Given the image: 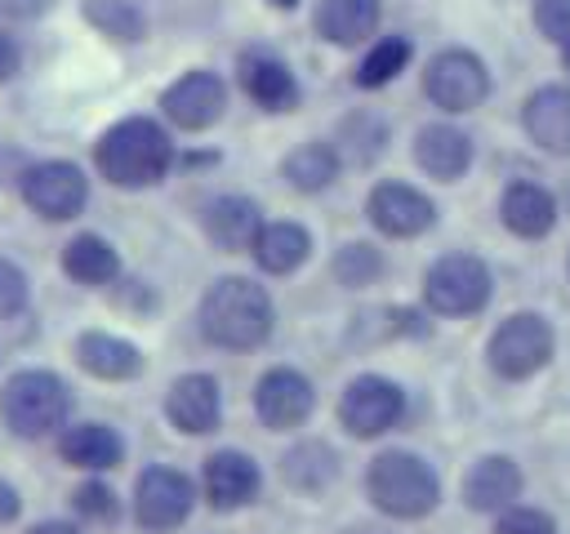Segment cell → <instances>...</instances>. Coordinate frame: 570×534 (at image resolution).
I'll return each instance as SVG.
<instances>
[{"instance_id": "6da1fadb", "label": "cell", "mask_w": 570, "mask_h": 534, "mask_svg": "<svg viewBox=\"0 0 570 534\" xmlns=\"http://www.w3.org/2000/svg\"><path fill=\"white\" fill-rule=\"evenodd\" d=\"M272 320H276V307L267 289L245 276H223L200 298V334L227 352H249L267 343Z\"/></svg>"}, {"instance_id": "7a4b0ae2", "label": "cell", "mask_w": 570, "mask_h": 534, "mask_svg": "<svg viewBox=\"0 0 570 534\" xmlns=\"http://www.w3.org/2000/svg\"><path fill=\"white\" fill-rule=\"evenodd\" d=\"M94 165H98V174H102L107 182H116V187H129V191H134V187H151V182H160V178L169 174V165H174V142H169V134H165L156 120L129 116V120L111 125V129L98 138Z\"/></svg>"}, {"instance_id": "3957f363", "label": "cell", "mask_w": 570, "mask_h": 534, "mask_svg": "<svg viewBox=\"0 0 570 534\" xmlns=\"http://www.w3.org/2000/svg\"><path fill=\"white\" fill-rule=\"evenodd\" d=\"M365 490H370V503L383 516H396V521H419L441 498V481H436L432 463L410 454V449L379 454L365 472Z\"/></svg>"}, {"instance_id": "277c9868", "label": "cell", "mask_w": 570, "mask_h": 534, "mask_svg": "<svg viewBox=\"0 0 570 534\" xmlns=\"http://www.w3.org/2000/svg\"><path fill=\"white\" fill-rule=\"evenodd\" d=\"M67 414H71V392L49 369H22L0 392V418L13 436H27V441L45 436V432L62 427Z\"/></svg>"}, {"instance_id": "5b68a950", "label": "cell", "mask_w": 570, "mask_h": 534, "mask_svg": "<svg viewBox=\"0 0 570 534\" xmlns=\"http://www.w3.org/2000/svg\"><path fill=\"white\" fill-rule=\"evenodd\" d=\"M552 347H557V338H552V325H548L543 316H534V312H512V316L499 320V329L490 334L485 360H490V369H494L499 378L521 383V378L539 374V369L552 360Z\"/></svg>"}, {"instance_id": "8992f818", "label": "cell", "mask_w": 570, "mask_h": 534, "mask_svg": "<svg viewBox=\"0 0 570 534\" xmlns=\"http://www.w3.org/2000/svg\"><path fill=\"white\" fill-rule=\"evenodd\" d=\"M490 267L476 258V254H445L428 267L423 276V303L436 312V316H476L485 303H490Z\"/></svg>"}, {"instance_id": "52a82bcc", "label": "cell", "mask_w": 570, "mask_h": 534, "mask_svg": "<svg viewBox=\"0 0 570 534\" xmlns=\"http://www.w3.org/2000/svg\"><path fill=\"white\" fill-rule=\"evenodd\" d=\"M423 93H428L441 111L459 116V111H472V107L485 102V93H490V71H485V62H481L476 53H468V49H441V53L428 62V71H423Z\"/></svg>"}, {"instance_id": "ba28073f", "label": "cell", "mask_w": 570, "mask_h": 534, "mask_svg": "<svg viewBox=\"0 0 570 534\" xmlns=\"http://www.w3.org/2000/svg\"><path fill=\"white\" fill-rule=\"evenodd\" d=\"M401 409H405V392L383 374H361L338 396V423L361 441L383 436L387 427H396Z\"/></svg>"}, {"instance_id": "9c48e42d", "label": "cell", "mask_w": 570, "mask_h": 534, "mask_svg": "<svg viewBox=\"0 0 570 534\" xmlns=\"http://www.w3.org/2000/svg\"><path fill=\"white\" fill-rule=\"evenodd\" d=\"M191 503H196V490L183 472L174 467H147L134 485V516L142 530L151 534H165V530H178L187 516H191Z\"/></svg>"}, {"instance_id": "30bf717a", "label": "cell", "mask_w": 570, "mask_h": 534, "mask_svg": "<svg viewBox=\"0 0 570 534\" xmlns=\"http://www.w3.org/2000/svg\"><path fill=\"white\" fill-rule=\"evenodd\" d=\"M22 200L40 214V218H76L89 200V178L67 165V160H45V165H31L22 174Z\"/></svg>"}, {"instance_id": "8fae6325", "label": "cell", "mask_w": 570, "mask_h": 534, "mask_svg": "<svg viewBox=\"0 0 570 534\" xmlns=\"http://www.w3.org/2000/svg\"><path fill=\"white\" fill-rule=\"evenodd\" d=\"M312 405H316V392H312L307 374H298V369H289V365L267 369V374L258 378V387H254V414H258V423L272 427V432H289V427L307 423Z\"/></svg>"}, {"instance_id": "7c38bea8", "label": "cell", "mask_w": 570, "mask_h": 534, "mask_svg": "<svg viewBox=\"0 0 570 534\" xmlns=\"http://www.w3.org/2000/svg\"><path fill=\"white\" fill-rule=\"evenodd\" d=\"M365 214L383 236H396V240H410L436 222V205L410 182H379L365 200Z\"/></svg>"}, {"instance_id": "4fadbf2b", "label": "cell", "mask_w": 570, "mask_h": 534, "mask_svg": "<svg viewBox=\"0 0 570 534\" xmlns=\"http://www.w3.org/2000/svg\"><path fill=\"white\" fill-rule=\"evenodd\" d=\"M160 107L178 129H209L227 111V85L214 71H187L160 93Z\"/></svg>"}, {"instance_id": "5bb4252c", "label": "cell", "mask_w": 570, "mask_h": 534, "mask_svg": "<svg viewBox=\"0 0 570 534\" xmlns=\"http://www.w3.org/2000/svg\"><path fill=\"white\" fill-rule=\"evenodd\" d=\"M165 414L178 432L187 436H205L218 427V414H223V396H218V383L209 374H183L174 378L169 396H165Z\"/></svg>"}, {"instance_id": "9a60e30c", "label": "cell", "mask_w": 570, "mask_h": 534, "mask_svg": "<svg viewBox=\"0 0 570 534\" xmlns=\"http://www.w3.org/2000/svg\"><path fill=\"white\" fill-rule=\"evenodd\" d=\"M200 485H205V498L218 512H236L258 494V463L240 449H218V454L205 458Z\"/></svg>"}, {"instance_id": "2e32d148", "label": "cell", "mask_w": 570, "mask_h": 534, "mask_svg": "<svg viewBox=\"0 0 570 534\" xmlns=\"http://www.w3.org/2000/svg\"><path fill=\"white\" fill-rule=\"evenodd\" d=\"M521 498V467L503 454H485L463 476V503L472 512H508Z\"/></svg>"}, {"instance_id": "e0dca14e", "label": "cell", "mask_w": 570, "mask_h": 534, "mask_svg": "<svg viewBox=\"0 0 570 534\" xmlns=\"http://www.w3.org/2000/svg\"><path fill=\"white\" fill-rule=\"evenodd\" d=\"M521 125H525L530 142H539L552 156H566L570 151V89L566 85L534 89L521 107Z\"/></svg>"}, {"instance_id": "ac0fdd59", "label": "cell", "mask_w": 570, "mask_h": 534, "mask_svg": "<svg viewBox=\"0 0 570 534\" xmlns=\"http://www.w3.org/2000/svg\"><path fill=\"white\" fill-rule=\"evenodd\" d=\"M236 71H240V89H245L263 111H289V107L298 102V80H294V71H289L276 53L254 49V53L240 58Z\"/></svg>"}, {"instance_id": "d6986e66", "label": "cell", "mask_w": 570, "mask_h": 534, "mask_svg": "<svg viewBox=\"0 0 570 534\" xmlns=\"http://www.w3.org/2000/svg\"><path fill=\"white\" fill-rule=\"evenodd\" d=\"M414 160H419L423 174H432L441 182H454L472 165V138L454 125H423L419 138H414Z\"/></svg>"}, {"instance_id": "ffe728a7", "label": "cell", "mask_w": 570, "mask_h": 534, "mask_svg": "<svg viewBox=\"0 0 570 534\" xmlns=\"http://www.w3.org/2000/svg\"><path fill=\"white\" fill-rule=\"evenodd\" d=\"M499 218H503V227L512 236L539 240V236H548L557 227V200L539 182H512L503 191V200H499Z\"/></svg>"}, {"instance_id": "44dd1931", "label": "cell", "mask_w": 570, "mask_h": 534, "mask_svg": "<svg viewBox=\"0 0 570 534\" xmlns=\"http://www.w3.org/2000/svg\"><path fill=\"white\" fill-rule=\"evenodd\" d=\"M76 360H80V369H89L94 378H107V383H125L142 369V352L129 338L98 334V329L76 338Z\"/></svg>"}, {"instance_id": "7402d4cb", "label": "cell", "mask_w": 570, "mask_h": 534, "mask_svg": "<svg viewBox=\"0 0 570 534\" xmlns=\"http://www.w3.org/2000/svg\"><path fill=\"white\" fill-rule=\"evenodd\" d=\"M379 0H316L312 27L330 44H361L379 27Z\"/></svg>"}, {"instance_id": "603a6c76", "label": "cell", "mask_w": 570, "mask_h": 534, "mask_svg": "<svg viewBox=\"0 0 570 534\" xmlns=\"http://www.w3.org/2000/svg\"><path fill=\"white\" fill-rule=\"evenodd\" d=\"M263 227V214L249 196H218L205 205V236L218 249H249Z\"/></svg>"}, {"instance_id": "cb8c5ba5", "label": "cell", "mask_w": 570, "mask_h": 534, "mask_svg": "<svg viewBox=\"0 0 570 534\" xmlns=\"http://www.w3.org/2000/svg\"><path fill=\"white\" fill-rule=\"evenodd\" d=\"M249 254H254V263H258L263 271L285 276V271H294V267L307 263L312 236H307V227H298V222H263L258 236H254V245H249Z\"/></svg>"}, {"instance_id": "d4e9b609", "label": "cell", "mask_w": 570, "mask_h": 534, "mask_svg": "<svg viewBox=\"0 0 570 534\" xmlns=\"http://www.w3.org/2000/svg\"><path fill=\"white\" fill-rule=\"evenodd\" d=\"M58 454L71 463V467H85V472H107L125 458V441L107 427V423H76L62 432L58 441Z\"/></svg>"}, {"instance_id": "484cf974", "label": "cell", "mask_w": 570, "mask_h": 534, "mask_svg": "<svg viewBox=\"0 0 570 534\" xmlns=\"http://www.w3.org/2000/svg\"><path fill=\"white\" fill-rule=\"evenodd\" d=\"M62 271H67L76 285H107V280L120 276V258H116V249H111L102 236L80 231V236H71L67 249H62Z\"/></svg>"}, {"instance_id": "4316f807", "label": "cell", "mask_w": 570, "mask_h": 534, "mask_svg": "<svg viewBox=\"0 0 570 534\" xmlns=\"http://www.w3.org/2000/svg\"><path fill=\"white\" fill-rule=\"evenodd\" d=\"M281 476H285L294 490L316 494V490H325V485L338 476V454H334L330 445H321V441H303V445H294V449L281 458Z\"/></svg>"}, {"instance_id": "83f0119b", "label": "cell", "mask_w": 570, "mask_h": 534, "mask_svg": "<svg viewBox=\"0 0 570 534\" xmlns=\"http://www.w3.org/2000/svg\"><path fill=\"white\" fill-rule=\"evenodd\" d=\"M281 174L298 191H325L338 178V147L330 142H303L281 160Z\"/></svg>"}, {"instance_id": "f1b7e54d", "label": "cell", "mask_w": 570, "mask_h": 534, "mask_svg": "<svg viewBox=\"0 0 570 534\" xmlns=\"http://www.w3.org/2000/svg\"><path fill=\"white\" fill-rule=\"evenodd\" d=\"M410 62V40L405 36H383L356 67V85L361 89H383L387 80L401 76V67Z\"/></svg>"}, {"instance_id": "f546056e", "label": "cell", "mask_w": 570, "mask_h": 534, "mask_svg": "<svg viewBox=\"0 0 570 534\" xmlns=\"http://www.w3.org/2000/svg\"><path fill=\"white\" fill-rule=\"evenodd\" d=\"M85 18L102 31V36H111V40H142V13L129 4V0H85Z\"/></svg>"}, {"instance_id": "4dcf8cb0", "label": "cell", "mask_w": 570, "mask_h": 534, "mask_svg": "<svg viewBox=\"0 0 570 534\" xmlns=\"http://www.w3.org/2000/svg\"><path fill=\"white\" fill-rule=\"evenodd\" d=\"M383 276V254L365 240H352L334 254V280L347 285V289H361V285H374Z\"/></svg>"}, {"instance_id": "1f68e13d", "label": "cell", "mask_w": 570, "mask_h": 534, "mask_svg": "<svg viewBox=\"0 0 570 534\" xmlns=\"http://www.w3.org/2000/svg\"><path fill=\"white\" fill-rule=\"evenodd\" d=\"M338 142H347V156H352L356 165H365V160H374V156L383 151V142H387V129H383V120H379V116H370V111H356V116H347V120H343V129H338Z\"/></svg>"}, {"instance_id": "d6a6232c", "label": "cell", "mask_w": 570, "mask_h": 534, "mask_svg": "<svg viewBox=\"0 0 570 534\" xmlns=\"http://www.w3.org/2000/svg\"><path fill=\"white\" fill-rule=\"evenodd\" d=\"M494 534H557V521H552L543 507H521V503H512L508 512H499Z\"/></svg>"}, {"instance_id": "836d02e7", "label": "cell", "mask_w": 570, "mask_h": 534, "mask_svg": "<svg viewBox=\"0 0 570 534\" xmlns=\"http://www.w3.org/2000/svg\"><path fill=\"white\" fill-rule=\"evenodd\" d=\"M71 507H76L85 521H111V516H116V494H111L102 481H85V485L71 494Z\"/></svg>"}, {"instance_id": "e575fe53", "label": "cell", "mask_w": 570, "mask_h": 534, "mask_svg": "<svg viewBox=\"0 0 570 534\" xmlns=\"http://www.w3.org/2000/svg\"><path fill=\"white\" fill-rule=\"evenodd\" d=\"M534 27L552 44H570V0H534Z\"/></svg>"}, {"instance_id": "d590c367", "label": "cell", "mask_w": 570, "mask_h": 534, "mask_svg": "<svg viewBox=\"0 0 570 534\" xmlns=\"http://www.w3.org/2000/svg\"><path fill=\"white\" fill-rule=\"evenodd\" d=\"M22 307H27V276L9 258H0V320L4 316H18Z\"/></svg>"}, {"instance_id": "8d00e7d4", "label": "cell", "mask_w": 570, "mask_h": 534, "mask_svg": "<svg viewBox=\"0 0 570 534\" xmlns=\"http://www.w3.org/2000/svg\"><path fill=\"white\" fill-rule=\"evenodd\" d=\"M18 62H22V53H18V40H13L9 31H0V80H9V76L18 71Z\"/></svg>"}, {"instance_id": "74e56055", "label": "cell", "mask_w": 570, "mask_h": 534, "mask_svg": "<svg viewBox=\"0 0 570 534\" xmlns=\"http://www.w3.org/2000/svg\"><path fill=\"white\" fill-rule=\"evenodd\" d=\"M53 0H0V9L4 13H13V18H36V13H45Z\"/></svg>"}, {"instance_id": "f35d334b", "label": "cell", "mask_w": 570, "mask_h": 534, "mask_svg": "<svg viewBox=\"0 0 570 534\" xmlns=\"http://www.w3.org/2000/svg\"><path fill=\"white\" fill-rule=\"evenodd\" d=\"M18 507H22V503H18V490H13L9 481H0V525H4V521H13V516H18Z\"/></svg>"}, {"instance_id": "ab89813d", "label": "cell", "mask_w": 570, "mask_h": 534, "mask_svg": "<svg viewBox=\"0 0 570 534\" xmlns=\"http://www.w3.org/2000/svg\"><path fill=\"white\" fill-rule=\"evenodd\" d=\"M27 534H80V525H71V521H45V525H31Z\"/></svg>"}, {"instance_id": "60d3db41", "label": "cell", "mask_w": 570, "mask_h": 534, "mask_svg": "<svg viewBox=\"0 0 570 534\" xmlns=\"http://www.w3.org/2000/svg\"><path fill=\"white\" fill-rule=\"evenodd\" d=\"M267 4H272V9H294L298 0H267Z\"/></svg>"}, {"instance_id": "b9f144b4", "label": "cell", "mask_w": 570, "mask_h": 534, "mask_svg": "<svg viewBox=\"0 0 570 534\" xmlns=\"http://www.w3.org/2000/svg\"><path fill=\"white\" fill-rule=\"evenodd\" d=\"M561 62H566V71H570V44H566V49H561Z\"/></svg>"}, {"instance_id": "7bdbcfd3", "label": "cell", "mask_w": 570, "mask_h": 534, "mask_svg": "<svg viewBox=\"0 0 570 534\" xmlns=\"http://www.w3.org/2000/svg\"><path fill=\"white\" fill-rule=\"evenodd\" d=\"M566 271H570V258H566Z\"/></svg>"}]
</instances>
